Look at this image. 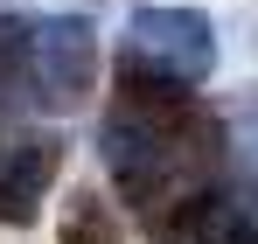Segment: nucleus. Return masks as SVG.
I'll list each match as a JSON object with an SVG mask.
<instances>
[{"instance_id": "nucleus-1", "label": "nucleus", "mask_w": 258, "mask_h": 244, "mask_svg": "<svg viewBox=\"0 0 258 244\" xmlns=\"http://www.w3.org/2000/svg\"><path fill=\"white\" fill-rule=\"evenodd\" d=\"M210 21L196 7H147L133 14L119 63H112V98H196L210 77Z\"/></svg>"}, {"instance_id": "nucleus-6", "label": "nucleus", "mask_w": 258, "mask_h": 244, "mask_svg": "<svg viewBox=\"0 0 258 244\" xmlns=\"http://www.w3.org/2000/svg\"><path fill=\"white\" fill-rule=\"evenodd\" d=\"M216 244H258V230H244V223L230 216V230H223V237H216Z\"/></svg>"}, {"instance_id": "nucleus-3", "label": "nucleus", "mask_w": 258, "mask_h": 244, "mask_svg": "<svg viewBox=\"0 0 258 244\" xmlns=\"http://www.w3.org/2000/svg\"><path fill=\"white\" fill-rule=\"evenodd\" d=\"M98 84V35L77 14L35 21V105L42 112H77Z\"/></svg>"}, {"instance_id": "nucleus-4", "label": "nucleus", "mask_w": 258, "mask_h": 244, "mask_svg": "<svg viewBox=\"0 0 258 244\" xmlns=\"http://www.w3.org/2000/svg\"><path fill=\"white\" fill-rule=\"evenodd\" d=\"M14 105H35V21L0 7V119H14Z\"/></svg>"}, {"instance_id": "nucleus-2", "label": "nucleus", "mask_w": 258, "mask_h": 244, "mask_svg": "<svg viewBox=\"0 0 258 244\" xmlns=\"http://www.w3.org/2000/svg\"><path fill=\"white\" fill-rule=\"evenodd\" d=\"M63 174V133L28 119H0V223H35L49 181Z\"/></svg>"}, {"instance_id": "nucleus-5", "label": "nucleus", "mask_w": 258, "mask_h": 244, "mask_svg": "<svg viewBox=\"0 0 258 244\" xmlns=\"http://www.w3.org/2000/svg\"><path fill=\"white\" fill-rule=\"evenodd\" d=\"M63 244H119V223L105 216L98 196H70V216H63Z\"/></svg>"}]
</instances>
